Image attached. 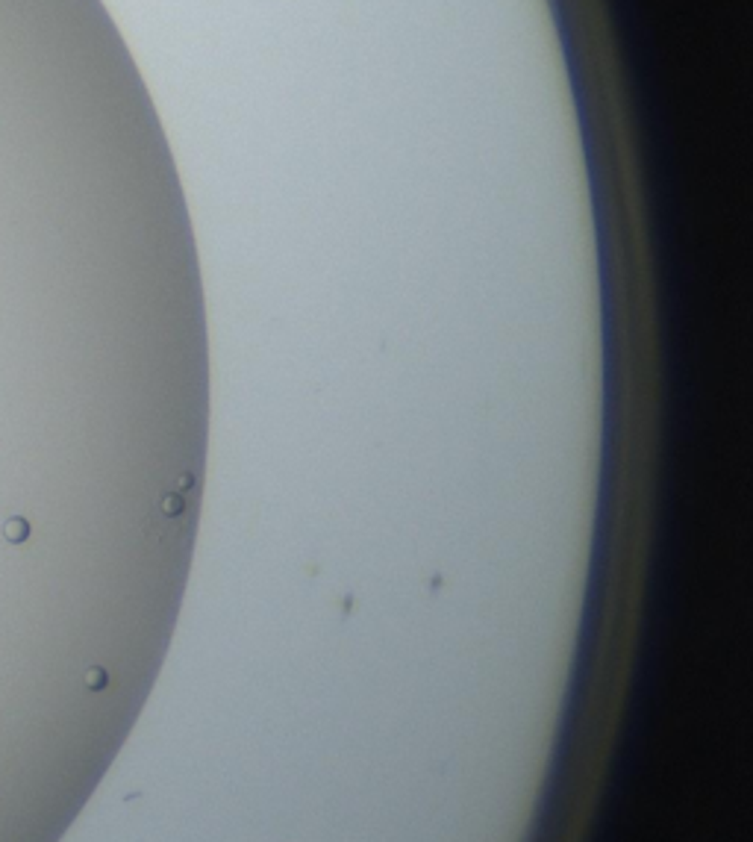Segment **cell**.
Returning <instances> with one entry per match:
<instances>
[{
  "instance_id": "obj_2",
  "label": "cell",
  "mask_w": 753,
  "mask_h": 842,
  "mask_svg": "<svg viewBox=\"0 0 753 842\" xmlns=\"http://www.w3.org/2000/svg\"><path fill=\"white\" fill-rule=\"evenodd\" d=\"M86 683H89L92 689H100V686H106V674L100 671V669H92V671L86 674Z\"/></svg>"
},
{
  "instance_id": "obj_1",
  "label": "cell",
  "mask_w": 753,
  "mask_h": 842,
  "mask_svg": "<svg viewBox=\"0 0 753 842\" xmlns=\"http://www.w3.org/2000/svg\"><path fill=\"white\" fill-rule=\"evenodd\" d=\"M4 536H6V542H12V545L27 542V539H30V521L21 519V516H12V519L4 524Z\"/></svg>"
}]
</instances>
